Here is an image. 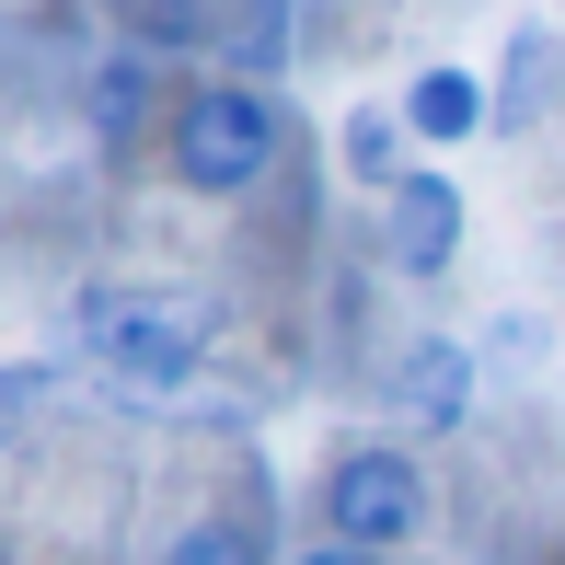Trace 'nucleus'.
Wrapping results in <instances>:
<instances>
[{"label":"nucleus","instance_id":"5","mask_svg":"<svg viewBox=\"0 0 565 565\" xmlns=\"http://www.w3.org/2000/svg\"><path fill=\"white\" fill-rule=\"evenodd\" d=\"M393 404L416 427H461V416H473V347H461V335H416L393 358Z\"/></svg>","mask_w":565,"mask_h":565},{"label":"nucleus","instance_id":"1","mask_svg":"<svg viewBox=\"0 0 565 565\" xmlns=\"http://www.w3.org/2000/svg\"><path fill=\"white\" fill-rule=\"evenodd\" d=\"M173 185L185 196H254V173L277 162V105L254 82H209L173 105Z\"/></svg>","mask_w":565,"mask_h":565},{"label":"nucleus","instance_id":"10","mask_svg":"<svg viewBox=\"0 0 565 565\" xmlns=\"http://www.w3.org/2000/svg\"><path fill=\"white\" fill-rule=\"evenodd\" d=\"M35 393H46V370H0V416H23Z\"/></svg>","mask_w":565,"mask_h":565},{"label":"nucleus","instance_id":"4","mask_svg":"<svg viewBox=\"0 0 565 565\" xmlns=\"http://www.w3.org/2000/svg\"><path fill=\"white\" fill-rule=\"evenodd\" d=\"M381 243H393L404 277H439L450 254H461V185H450V173H404V185H393V231H381Z\"/></svg>","mask_w":565,"mask_h":565},{"label":"nucleus","instance_id":"3","mask_svg":"<svg viewBox=\"0 0 565 565\" xmlns=\"http://www.w3.org/2000/svg\"><path fill=\"white\" fill-rule=\"evenodd\" d=\"M416 531H427V473H416V461L381 450V439L335 450V473H323V543L393 554V543H416Z\"/></svg>","mask_w":565,"mask_h":565},{"label":"nucleus","instance_id":"6","mask_svg":"<svg viewBox=\"0 0 565 565\" xmlns=\"http://www.w3.org/2000/svg\"><path fill=\"white\" fill-rule=\"evenodd\" d=\"M393 116H404V139H427V150H450V139H484V82H473V70H416Z\"/></svg>","mask_w":565,"mask_h":565},{"label":"nucleus","instance_id":"11","mask_svg":"<svg viewBox=\"0 0 565 565\" xmlns=\"http://www.w3.org/2000/svg\"><path fill=\"white\" fill-rule=\"evenodd\" d=\"M300 565H381V554H358V543H312Z\"/></svg>","mask_w":565,"mask_h":565},{"label":"nucleus","instance_id":"9","mask_svg":"<svg viewBox=\"0 0 565 565\" xmlns=\"http://www.w3.org/2000/svg\"><path fill=\"white\" fill-rule=\"evenodd\" d=\"M139 93H150V82H139V58H116L105 82H93V127H105V139H127V127H139Z\"/></svg>","mask_w":565,"mask_h":565},{"label":"nucleus","instance_id":"7","mask_svg":"<svg viewBox=\"0 0 565 565\" xmlns=\"http://www.w3.org/2000/svg\"><path fill=\"white\" fill-rule=\"evenodd\" d=\"M347 173H358V185H381V196H393L404 185V116H347Z\"/></svg>","mask_w":565,"mask_h":565},{"label":"nucleus","instance_id":"8","mask_svg":"<svg viewBox=\"0 0 565 565\" xmlns=\"http://www.w3.org/2000/svg\"><path fill=\"white\" fill-rule=\"evenodd\" d=\"M162 565H266V520H196Z\"/></svg>","mask_w":565,"mask_h":565},{"label":"nucleus","instance_id":"2","mask_svg":"<svg viewBox=\"0 0 565 565\" xmlns=\"http://www.w3.org/2000/svg\"><path fill=\"white\" fill-rule=\"evenodd\" d=\"M82 335L105 358L116 381H139V393H173V381H196V312L162 289H82Z\"/></svg>","mask_w":565,"mask_h":565}]
</instances>
